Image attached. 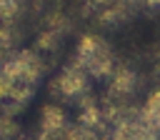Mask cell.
<instances>
[{"label":"cell","mask_w":160,"mask_h":140,"mask_svg":"<svg viewBox=\"0 0 160 140\" xmlns=\"http://www.w3.org/2000/svg\"><path fill=\"white\" fill-rule=\"evenodd\" d=\"M68 115L65 110L58 105V102H48L40 112V128H38V135L42 138H65V130H68Z\"/></svg>","instance_id":"277c9868"},{"label":"cell","mask_w":160,"mask_h":140,"mask_svg":"<svg viewBox=\"0 0 160 140\" xmlns=\"http://www.w3.org/2000/svg\"><path fill=\"white\" fill-rule=\"evenodd\" d=\"M20 135V128L15 125L12 115H0V138H12Z\"/></svg>","instance_id":"8992f818"},{"label":"cell","mask_w":160,"mask_h":140,"mask_svg":"<svg viewBox=\"0 0 160 140\" xmlns=\"http://www.w3.org/2000/svg\"><path fill=\"white\" fill-rule=\"evenodd\" d=\"M75 60L90 72V78H108L118 65V58L108 45V40H102L95 32H88L78 40Z\"/></svg>","instance_id":"6da1fadb"},{"label":"cell","mask_w":160,"mask_h":140,"mask_svg":"<svg viewBox=\"0 0 160 140\" xmlns=\"http://www.w3.org/2000/svg\"><path fill=\"white\" fill-rule=\"evenodd\" d=\"M52 92L60 95L62 100H70V102H78V105H80V100H85L88 92H90V72H88L78 60L68 62V65L60 70V75L55 78Z\"/></svg>","instance_id":"7a4b0ae2"},{"label":"cell","mask_w":160,"mask_h":140,"mask_svg":"<svg viewBox=\"0 0 160 140\" xmlns=\"http://www.w3.org/2000/svg\"><path fill=\"white\" fill-rule=\"evenodd\" d=\"M108 102H135V95L140 90V75L132 65L118 62L115 70L108 75Z\"/></svg>","instance_id":"3957f363"},{"label":"cell","mask_w":160,"mask_h":140,"mask_svg":"<svg viewBox=\"0 0 160 140\" xmlns=\"http://www.w3.org/2000/svg\"><path fill=\"white\" fill-rule=\"evenodd\" d=\"M140 110H142L145 125L152 130V138H160V88L152 90V92L145 98V102L140 105Z\"/></svg>","instance_id":"5b68a950"}]
</instances>
